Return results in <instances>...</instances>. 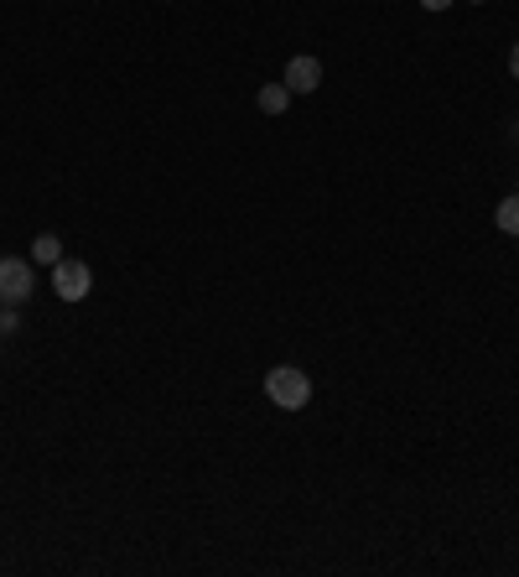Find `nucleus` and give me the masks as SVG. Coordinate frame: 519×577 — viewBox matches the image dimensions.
Listing matches in <instances>:
<instances>
[{
	"instance_id": "nucleus-6",
	"label": "nucleus",
	"mask_w": 519,
	"mask_h": 577,
	"mask_svg": "<svg viewBox=\"0 0 519 577\" xmlns=\"http://www.w3.org/2000/svg\"><path fill=\"white\" fill-rule=\"evenodd\" d=\"M31 261L58 265L63 261V240H58V235H37V240H31Z\"/></svg>"
},
{
	"instance_id": "nucleus-8",
	"label": "nucleus",
	"mask_w": 519,
	"mask_h": 577,
	"mask_svg": "<svg viewBox=\"0 0 519 577\" xmlns=\"http://www.w3.org/2000/svg\"><path fill=\"white\" fill-rule=\"evenodd\" d=\"M16 328H22V323H16V308H11V313H0V334H16Z\"/></svg>"
},
{
	"instance_id": "nucleus-5",
	"label": "nucleus",
	"mask_w": 519,
	"mask_h": 577,
	"mask_svg": "<svg viewBox=\"0 0 519 577\" xmlns=\"http://www.w3.org/2000/svg\"><path fill=\"white\" fill-rule=\"evenodd\" d=\"M286 104H291V89H286V84H265V89H260V110H265V115H286Z\"/></svg>"
},
{
	"instance_id": "nucleus-2",
	"label": "nucleus",
	"mask_w": 519,
	"mask_h": 577,
	"mask_svg": "<svg viewBox=\"0 0 519 577\" xmlns=\"http://www.w3.org/2000/svg\"><path fill=\"white\" fill-rule=\"evenodd\" d=\"M52 291H58L63 302H84V297L94 291V271L84 261H68V255H63V261L52 265Z\"/></svg>"
},
{
	"instance_id": "nucleus-10",
	"label": "nucleus",
	"mask_w": 519,
	"mask_h": 577,
	"mask_svg": "<svg viewBox=\"0 0 519 577\" xmlns=\"http://www.w3.org/2000/svg\"><path fill=\"white\" fill-rule=\"evenodd\" d=\"M509 73L519 78V42H515V52H509Z\"/></svg>"
},
{
	"instance_id": "nucleus-11",
	"label": "nucleus",
	"mask_w": 519,
	"mask_h": 577,
	"mask_svg": "<svg viewBox=\"0 0 519 577\" xmlns=\"http://www.w3.org/2000/svg\"><path fill=\"white\" fill-rule=\"evenodd\" d=\"M468 5H489V0H468Z\"/></svg>"
},
{
	"instance_id": "nucleus-9",
	"label": "nucleus",
	"mask_w": 519,
	"mask_h": 577,
	"mask_svg": "<svg viewBox=\"0 0 519 577\" xmlns=\"http://www.w3.org/2000/svg\"><path fill=\"white\" fill-rule=\"evenodd\" d=\"M426 11H447V5H457V0H421Z\"/></svg>"
},
{
	"instance_id": "nucleus-7",
	"label": "nucleus",
	"mask_w": 519,
	"mask_h": 577,
	"mask_svg": "<svg viewBox=\"0 0 519 577\" xmlns=\"http://www.w3.org/2000/svg\"><path fill=\"white\" fill-rule=\"evenodd\" d=\"M494 224L504 229V235H519V192H515V198H504V203H498Z\"/></svg>"
},
{
	"instance_id": "nucleus-12",
	"label": "nucleus",
	"mask_w": 519,
	"mask_h": 577,
	"mask_svg": "<svg viewBox=\"0 0 519 577\" xmlns=\"http://www.w3.org/2000/svg\"><path fill=\"white\" fill-rule=\"evenodd\" d=\"M0 313H5V308H0Z\"/></svg>"
},
{
	"instance_id": "nucleus-3",
	"label": "nucleus",
	"mask_w": 519,
	"mask_h": 577,
	"mask_svg": "<svg viewBox=\"0 0 519 577\" xmlns=\"http://www.w3.org/2000/svg\"><path fill=\"white\" fill-rule=\"evenodd\" d=\"M26 297H31V265L26 261H0V302L22 308Z\"/></svg>"
},
{
	"instance_id": "nucleus-1",
	"label": "nucleus",
	"mask_w": 519,
	"mask_h": 577,
	"mask_svg": "<svg viewBox=\"0 0 519 577\" xmlns=\"http://www.w3.org/2000/svg\"><path fill=\"white\" fill-rule=\"evenodd\" d=\"M265 396H270V406L302 411L312 401V380L296 369V364H276V369L265 375Z\"/></svg>"
},
{
	"instance_id": "nucleus-4",
	"label": "nucleus",
	"mask_w": 519,
	"mask_h": 577,
	"mask_svg": "<svg viewBox=\"0 0 519 577\" xmlns=\"http://www.w3.org/2000/svg\"><path fill=\"white\" fill-rule=\"evenodd\" d=\"M281 84L291 95H312V89H322V63H317V58H291Z\"/></svg>"
}]
</instances>
